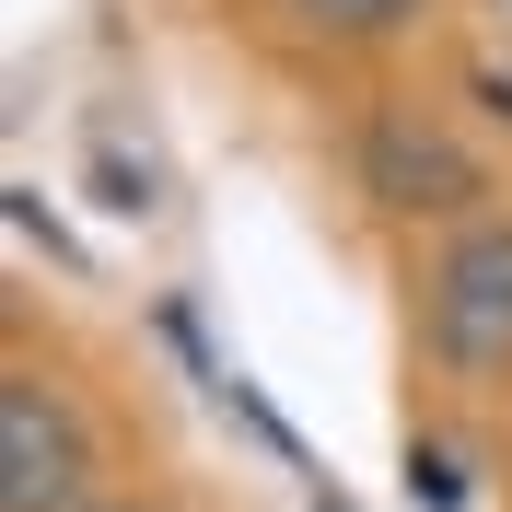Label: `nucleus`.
Segmentation results:
<instances>
[{
    "label": "nucleus",
    "instance_id": "obj_6",
    "mask_svg": "<svg viewBox=\"0 0 512 512\" xmlns=\"http://www.w3.org/2000/svg\"><path fill=\"white\" fill-rule=\"evenodd\" d=\"M82 512H140V501H82Z\"/></svg>",
    "mask_w": 512,
    "mask_h": 512
},
{
    "label": "nucleus",
    "instance_id": "obj_5",
    "mask_svg": "<svg viewBox=\"0 0 512 512\" xmlns=\"http://www.w3.org/2000/svg\"><path fill=\"white\" fill-rule=\"evenodd\" d=\"M478 94H489V117H512V82H501V70H489V82H478Z\"/></svg>",
    "mask_w": 512,
    "mask_h": 512
},
{
    "label": "nucleus",
    "instance_id": "obj_1",
    "mask_svg": "<svg viewBox=\"0 0 512 512\" xmlns=\"http://www.w3.org/2000/svg\"><path fill=\"white\" fill-rule=\"evenodd\" d=\"M419 326L454 373H512V222H466L431 280H419Z\"/></svg>",
    "mask_w": 512,
    "mask_h": 512
},
{
    "label": "nucleus",
    "instance_id": "obj_4",
    "mask_svg": "<svg viewBox=\"0 0 512 512\" xmlns=\"http://www.w3.org/2000/svg\"><path fill=\"white\" fill-rule=\"evenodd\" d=\"M303 24H338V35H384V24H408L419 0H291Z\"/></svg>",
    "mask_w": 512,
    "mask_h": 512
},
{
    "label": "nucleus",
    "instance_id": "obj_3",
    "mask_svg": "<svg viewBox=\"0 0 512 512\" xmlns=\"http://www.w3.org/2000/svg\"><path fill=\"white\" fill-rule=\"evenodd\" d=\"M82 419L47 373H0V512H82Z\"/></svg>",
    "mask_w": 512,
    "mask_h": 512
},
{
    "label": "nucleus",
    "instance_id": "obj_2",
    "mask_svg": "<svg viewBox=\"0 0 512 512\" xmlns=\"http://www.w3.org/2000/svg\"><path fill=\"white\" fill-rule=\"evenodd\" d=\"M361 198L396 210V222H454V210L489 198V175H478V152H466L454 128L384 105V117H361Z\"/></svg>",
    "mask_w": 512,
    "mask_h": 512
}]
</instances>
